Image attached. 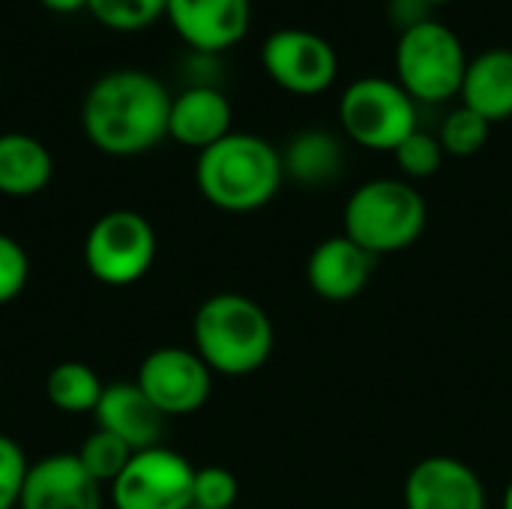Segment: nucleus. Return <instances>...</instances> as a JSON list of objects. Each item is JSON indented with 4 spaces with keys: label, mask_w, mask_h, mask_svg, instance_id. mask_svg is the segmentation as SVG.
Instances as JSON below:
<instances>
[{
    "label": "nucleus",
    "mask_w": 512,
    "mask_h": 509,
    "mask_svg": "<svg viewBox=\"0 0 512 509\" xmlns=\"http://www.w3.org/2000/svg\"><path fill=\"white\" fill-rule=\"evenodd\" d=\"M171 99L153 72L135 66L108 69L84 93V135L111 156L144 153L168 135Z\"/></svg>",
    "instance_id": "nucleus-1"
},
{
    "label": "nucleus",
    "mask_w": 512,
    "mask_h": 509,
    "mask_svg": "<svg viewBox=\"0 0 512 509\" xmlns=\"http://www.w3.org/2000/svg\"><path fill=\"white\" fill-rule=\"evenodd\" d=\"M195 180L201 195L228 213H249L273 201L285 180L282 153L252 132H228L198 153Z\"/></svg>",
    "instance_id": "nucleus-2"
},
{
    "label": "nucleus",
    "mask_w": 512,
    "mask_h": 509,
    "mask_svg": "<svg viewBox=\"0 0 512 509\" xmlns=\"http://www.w3.org/2000/svg\"><path fill=\"white\" fill-rule=\"evenodd\" d=\"M195 354L219 375H252L273 354L270 315L249 297L222 291L207 297L192 321Z\"/></svg>",
    "instance_id": "nucleus-3"
},
{
    "label": "nucleus",
    "mask_w": 512,
    "mask_h": 509,
    "mask_svg": "<svg viewBox=\"0 0 512 509\" xmlns=\"http://www.w3.org/2000/svg\"><path fill=\"white\" fill-rule=\"evenodd\" d=\"M426 201L408 180L378 177L357 186L345 204V237L369 255L414 246L426 228Z\"/></svg>",
    "instance_id": "nucleus-4"
},
{
    "label": "nucleus",
    "mask_w": 512,
    "mask_h": 509,
    "mask_svg": "<svg viewBox=\"0 0 512 509\" xmlns=\"http://www.w3.org/2000/svg\"><path fill=\"white\" fill-rule=\"evenodd\" d=\"M468 54L453 27L426 18L402 30L396 42V81L417 102H441L462 90Z\"/></svg>",
    "instance_id": "nucleus-5"
},
{
    "label": "nucleus",
    "mask_w": 512,
    "mask_h": 509,
    "mask_svg": "<svg viewBox=\"0 0 512 509\" xmlns=\"http://www.w3.org/2000/svg\"><path fill=\"white\" fill-rule=\"evenodd\" d=\"M339 120L360 147L396 150L417 129V99L393 78L366 75L345 87Z\"/></svg>",
    "instance_id": "nucleus-6"
},
{
    "label": "nucleus",
    "mask_w": 512,
    "mask_h": 509,
    "mask_svg": "<svg viewBox=\"0 0 512 509\" xmlns=\"http://www.w3.org/2000/svg\"><path fill=\"white\" fill-rule=\"evenodd\" d=\"M156 261V231L135 210L99 216L84 237V264L93 279L111 288L135 285Z\"/></svg>",
    "instance_id": "nucleus-7"
},
{
    "label": "nucleus",
    "mask_w": 512,
    "mask_h": 509,
    "mask_svg": "<svg viewBox=\"0 0 512 509\" xmlns=\"http://www.w3.org/2000/svg\"><path fill=\"white\" fill-rule=\"evenodd\" d=\"M195 468L168 447H150L129 459L111 483L117 509H192Z\"/></svg>",
    "instance_id": "nucleus-8"
},
{
    "label": "nucleus",
    "mask_w": 512,
    "mask_h": 509,
    "mask_svg": "<svg viewBox=\"0 0 512 509\" xmlns=\"http://www.w3.org/2000/svg\"><path fill=\"white\" fill-rule=\"evenodd\" d=\"M267 75L297 96H315L336 81L339 57L327 36L303 27L273 30L261 45Z\"/></svg>",
    "instance_id": "nucleus-9"
},
{
    "label": "nucleus",
    "mask_w": 512,
    "mask_h": 509,
    "mask_svg": "<svg viewBox=\"0 0 512 509\" xmlns=\"http://www.w3.org/2000/svg\"><path fill=\"white\" fill-rule=\"evenodd\" d=\"M138 387L162 417H186L207 405L213 390L210 366L189 348H156L141 360Z\"/></svg>",
    "instance_id": "nucleus-10"
},
{
    "label": "nucleus",
    "mask_w": 512,
    "mask_h": 509,
    "mask_svg": "<svg viewBox=\"0 0 512 509\" xmlns=\"http://www.w3.org/2000/svg\"><path fill=\"white\" fill-rule=\"evenodd\" d=\"M21 509H102V486L84 471L75 453H54L30 465Z\"/></svg>",
    "instance_id": "nucleus-11"
},
{
    "label": "nucleus",
    "mask_w": 512,
    "mask_h": 509,
    "mask_svg": "<svg viewBox=\"0 0 512 509\" xmlns=\"http://www.w3.org/2000/svg\"><path fill=\"white\" fill-rule=\"evenodd\" d=\"M405 509H486V492L465 462L429 456L405 480Z\"/></svg>",
    "instance_id": "nucleus-12"
},
{
    "label": "nucleus",
    "mask_w": 512,
    "mask_h": 509,
    "mask_svg": "<svg viewBox=\"0 0 512 509\" xmlns=\"http://www.w3.org/2000/svg\"><path fill=\"white\" fill-rule=\"evenodd\" d=\"M165 15L198 51L237 45L252 21V0H168Z\"/></svg>",
    "instance_id": "nucleus-13"
},
{
    "label": "nucleus",
    "mask_w": 512,
    "mask_h": 509,
    "mask_svg": "<svg viewBox=\"0 0 512 509\" xmlns=\"http://www.w3.org/2000/svg\"><path fill=\"white\" fill-rule=\"evenodd\" d=\"M375 255L360 249L351 237L339 234L318 243L306 264L309 288L330 303H345L363 294L372 279Z\"/></svg>",
    "instance_id": "nucleus-14"
},
{
    "label": "nucleus",
    "mask_w": 512,
    "mask_h": 509,
    "mask_svg": "<svg viewBox=\"0 0 512 509\" xmlns=\"http://www.w3.org/2000/svg\"><path fill=\"white\" fill-rule=\"evenodd\" d=\"M96 429L117 435L123 444H129L135 453L159 447L165 417L159 408L144 396L138 381H117L105 384L102 399L93 411Z\"/></svg>",
    "instance_id": "nucleus-15"
},
{
    "label": "nucleus",
    "mask_w": 512,
    "mask_h": 509,
    "mask_svg": "<svg viewBox=\"0 0 512 509\" xmlns=\"http://www.w3.org/2000/svg\"><path fill=\"white\" fill-rule=\"evenodd\" d=\"M231 132V102L219 87L195 84L171 99L168 135L198 153Z\"/></svg>",
    "instance_id": "nucleus-16"
},
{
    "label": "nucleus",
    "mask_w": 512,
    "mask_h": 509,
    "mask_svg": "<svg viewBox=\"0 0 512 509\" xmlns=\"http://www.w3.org/2000/svg\"><path fill=\"white\" fill-rule=\"evenodd\" d=\"M459 96L489 123L512 117V48H489L471 57Z\"/></svg>",
    "instance_id": "nucleus-17"
},
{
    "label": "nucleus",
    "mask_w": 512,
    "mask_h": 509,
    "mask_svg": "<svg viewBox=\"0 0 512 509\" xmlns=\"http://www.w3.org/2000/svg\"><path fill=\"white\" fill-rule=\"evenodd\" d=\"M285 177L297 180L306 189H321L339 180L345 168V150L336 135L327 129H303L297 132L282 153Z\"/></svg>",
    "instance_id": "nucleus-18"
},
{
    "label": "nucleus",
    "mask_w": 512,
    "mask_h": 509,
    "mask_svg": "<svg viewBox=\"0 0 512 509\" xmlns=\"http://www.w3.org/2000/svg\"><path fill=\"white\" fill-rule=\"evenodd\" d=\"M54 159L48 147L27 132L0 135V192L12 198L36 195L48 186Z\"/></svg>",
    "instance_id": "nucleus-19"
},
{
    "label": "nucleus",
    "mask_w": 512,
    "mask_h": 509,
    "mask_svg": "<svg viewBox=\"0 0 512 509\" xmlns=\"http://www.w3.org/2000/svg\"><path fill=\"white\" fill-rule=\"evenodd\" d=\"M102 390L105 384L99 381V375L81 360L57 363L45 378V396L63 414H93Z\"/></svg>",
    "instance_id": "nucleus-20"
},
{
    "label": "nucleus",
    "mask_w": 512,
    "mask_h": 509,
    "mask_svg": "<svg viewBox=\"0 0 512 509\" xmlns=\"http://www.w3.org/2000/svg\"><path fill=\"white\" fill-rule=\"evenodd\" d=\"M75 456H78V462L84 465V471H87L99 486H102V483L111 486V483L126 471V465H129V459L135 456V450H132L129 444H123L117 435L96 429L93 435L84 438V444H81V450H78Z\"/></svg>",
    "instance_id": "nucleus-21"
},
{
    "label": "nucleus",
    "mask_w": 512,
    "mask_h": 509,
    "mask_svg": "<svg viewBox=\"0 0 512 509\" xmlns=\"http://www.w3.org/2000/svg\"><path fill=\"white\" fill-rule=\"evenodd\" d=\"M489 132H492V123L483 114L471 111L468 105H462L444 117L438 141H441L444 153H450V156H474L486 147Z\"/></svg>",
    "instance_id": "nucleus-22"
},
{
    "label": "nucleus",
    "mask_w": 512,
    "mask_h": 509,
    "mask_svg": "<svg viewBox=\"0 0 512 509\" xmlns=\"http://www.w3.org/2000/svg\"><path fill=\"white\" fill-rule=\"evenodd\" d=\"M396 162L399 168L411 177V180H426L432 177L441 162H444V147L438 141V135H429L423 129H414L396 150Z\"/></svg>",
    "instance_id": "nucleus-23"
},
{
    "label": "nucleus",
    "mask_w": 512,
    "mask_h": 509,
    "mask_svg": "<svg viewBox=\"0 0 512 509\" xmlns=\"http://www.w3.org/2000/svg\"><path fill=\"white\" fill-rule=\"evenodd\" d=\"M168 0H87L93 15L117 30H135L156 21Z\"/></svg>",
    "instance_id": "nucleus-24"
},
{
    "label": "nucleus",
    "mask_w": 512,
    "mask_h": 509,
    "mask_svg": "<svg viewBox=\"0 0 512 509\" xmlns=\"http://www.w3.org/2000/svg\"><path fill=\"white\" fill-rule=\"evenodd\" d=\"M237 495H240V486L228 468H219V465L195 468L192 509H231L237 504Z\"/></svg>",
    "instance_id": "nucleus-25"
},
{
    "label": "nucleus",
    "mask_w": 512,
    "mask_h": 509,
    "mask_svg": "<svg viewBox=\"0 0 512 509\" xmlns=\"http://www.w3.org/2000/svg\"><path fill=\"white\" fill-rule=\"evenodd\" d=\"M27 471L30 462L24 450L9 435H0V509L18 507Z\"/></svg>",
    "instance_id": "nucleus-26"
},
{
    "label": "nucleus",
    "mask_w": 512,
    "mask_h": 509,
    "mask_svg": "<svg viewBox=\"0 0 512 509\" xmlns=\"http://www.w3.org/2000/svg\"><path fill=\"white\" fill-rule=\"evenodd\" d=\"M27 276H30V261L24 246L15 237L0 234V306L12 303L24 291Z\"/></svg>",
    "instance_id": "nucleus-27"
},
{
    "label": "nucleus",
    "mask_w": 512,
    "mask_h": 509,
    "mask_svg": "<svg viewBox=\"0 0 512 509\" xmlns=\"http://www.w3.org/2000/svg\"><path fill=\"white\" fill-rule=\"evenodd\" d=\"M429 9H432V6H429L426 0H393V3H390V15H396V21L402 24V30H408V27H414V24L432 18Z\"/></svg>",
    "instance_id": "nucleus-28"
},
{
    "label": "nucleus",
    "mask_w": 512,
    "mask_h": 509,
    "mask_svg": "<svg viewBox=\"0 0 512 509\" xmlns=\"http://www.w3.org/2000/svg\"><path fill=\"white\" fill-rule=\"evenodd\" d=\"M48 9H57V12H75L81 6H87V0H42Z\"/></svg>",
    "instance_id": "nucleus-29"
},
{
    "label": "nucleus",
    "mask_w": 512,
    "mask_h": 509,
    "mask_svg": "<svg viewBox=\"0 0 512 509\" xmlns=\"http://www.w3.org/2000/svg\"><path fill=\"white\" fill-rule=\"evenodd\" d=\"M504 509H512V480L510 486H507V492H504Z\"/></svg>",
    "instance_id": "nucleus-30"
},
{
    "label": "nucleus",
    "mask_w": 512,
    "mask_h": 509,
    "mask_svg": "<svg viewBox=\"0 0 512 509\" xmlns=\"http://www.w3.org/2000/svg\"><path fill=\"white\" fill-rule=\"evenodd\" d=\"M429 6H438V3H450V0H426Z\"/></svg>",
    "instance_id": "nucleus-31"
},
{
    "label": "nucleus",
    "mask_w": 512,
    "mask_h": 509,
    "mask_svg": "<svg viewBox=\"0 0 512 509\" xmlns=\"http://www.w3.org/2000/svg\"><path fill=\"white\" fill-rule=\"evenodd\" d=\"M12 509H21V507H12Z\"/></svg>",
    "instance_id": "nucleus-32"
}]
</instances>
